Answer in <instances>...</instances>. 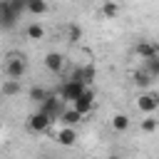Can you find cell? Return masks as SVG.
I'll return each instance as SVG.
<instances>
[{
  "mask_svg": "<svg viewBox=\"0 0 159 159\" xmlns=\"http://www.w3.org/2000/svg\"><path fill=\"white\" fill-rule=\"evenodd\" d=\"M129 124H132V119H129L124 112H117V114L112 117V129H114V132H127Z\"/></svg>",
  "mask_w": 159,
  "mask_h": 159,
  "instance_id": "8fae6325",
  "label": "cell"
},
{
  "mask_svg": "<svg viewBox=\"0 0 159 159\" xmlns=\"http://www.w3.org/2000/svg\"><path fill=\"white\" fill-rule=\"evenodd\" d=\"M52 122H55V119H52V117H50L47 112L37 109V112H32V114H30V119H27V129H30V132H37V134H40V132H47Z\"/></svg>",
  "mask_w": 159,
  "mask_h": 159,
  "instance_id": "7a4b0ae2",
  "label": "cell"
},
{
  "mask_svg": "<svg viewBox=\"0 0 159 159\" xmlns=\"http://www.w3.org/2000/svg\"><path fill=\"white\" fill-rule=\"evenodd\" d=\"M27 72V57L20 52H12V55H7V60H5V75H7V80H22V75Z\"/></svg>",
  "mask_w": 159,
  "mask_h": 159,
  "instance_id": "6da1fadb",
  "label": "cell"
},
{
  "mask_svg": "<svg viewBox=\"0 0 159 159\" xmlns=\"http://www.w3.org/2000/svg\"><path fill=\"white\" fill-rule=\"evenodd\" d=\"M119 12H122V7H119L117 2H102V5H99V15H102V17H117Z\"/></svg>",
  "mask_w": 159,
  "mask_h": 159,
  "instance_id": "5bb4252c",
  "label": "cell"
},
{
  "mask_svg": "<svg viewBox=\"0 0 159 159\" xmlns=\"http://www.w3.org/2000/svg\"><path fill=\"white\" fill-rule=\"evenodd\" d=\"M144 70L154 77V80H159V57H154V60H147L144 62Z\"/></svg>",
  "mask_w": 159,
  "mask_h": 159,
  "instance_id": "ac0fdd59",
  "label": "cell"
},
{
  "mask_svg": "<svg viewBox=\"0 0 159 159\" xmlns=\"http://www.w3.org/2000/svg\"><path fill=\"white\" fill-rule=\"evenodd\" d=\"M137 107H139V112H144V114L157 112V109H159V94H157V92H144V94H139V97H137Z\"/></svg>",
  "mask_w": 159,
  "mask_h": 159,
  "instance_id": "5b68a950",
  "label": "cell"
},
{
  "mask_svg": "<svg viewBox=\"0 0 159 159\" xmlns=\"http://www.w3.org/2000/svg\"><path fill=\"white\" fill-rule=\"evenodd\" d=\"M132 80H134V84H137V87H142V89H147V87L154 82V77H152L144 67H142V70H134V72H132Z\"/></svg>",
  "mask_w": 159,
  "mask_h": 159,
  "instance_id": "30bf717a",
  "label": "cell"
},
{
  "mask_svg": "<svg viewBox=\"0 0 159 159\" xmlns=\"http://www.w3.org/2000/svg\"><path fill=\"white\" fill-rule=\"evenodd\" d=\"M157 127H159V119H154V117H147V119H142V124H139V129H142L144 134L157 132Z\"/></svg>",
  "mask_w": 159,
  "mask_h": 159,
  "instance_id": "e0dca14e",
  "label": "cell"
},
{
  "mask_svg": "<svg viewBox=\"0 0 159 159\" xmlns=\"http://www.w3.org/2000/svg\"><path fill=\"white\" fill-rule=\"evenodd\" d=\"M87 87L80 82V80H67L65 84H62V89H60V99H70L72 104H75V99H80V94L84 92Z\"/></svg>",
  "mask_w": 159,
  "mask_h": 159,
  "instance_id": "3957f363",
  "label": "cell"
},
{
  "mask_svg": "<svg viewBox=\"0 0 159 159\" xmlns=\"http://www.w3.org/2000/svg\"><path fill=\"white\" fill-rule=\"evenodd\" d=\"M67 32H70V42H77V40L82 37V27H80V25H70Z\"/></svg>",
  "mask_w": 159,
  "mask_h": 159,
  "instance_id": "d6986e66",
  "label": "cell"
},
{
  "mask_svg": "<svg viewBox=\"0 0 159 159\" xmlns=\"http://www.w3.org/2000/svg\"><path fill=\"white\" fill-rule=\"evenodd\" d=\"M82 119H84V117H82V114L75 109V107H70V109H65V112L60 114V122H62V127H72V129H75V127H77Z\"/></svg>",
  "mask_w": 159,
  "mask_h": 159,
  "instance_id": "9c48e42d",
  "label": "cell"
},
{
  "mask_svg": "<svg viewBox=\"0 0 159 159\" xmlns=\"http://www.w3.org/2000/svg\"><path fill=\"white\" fill-rule=\"evenodd\" d=\"M107 159H122V157H119V154H109Z\"/></svg>",
  "mask_w": 159,
  "mask_h": 159,
  "instance_id": "ffe728a7",
  "label": "cell"
},
{
  "mask_svg": "<svg viewBox=\"0 0 159 159\" xmlns=\"http://www.w3.org/2000/svg\"><path fill=\"white\" fill-rule=\"evenodd\" d=\"M25 35H27L30 40H42V37H45V27H42L40 22H30V25L25 27Z\"/></svg>",
  "mask_w": 159,
  "mask_h": 159,
  "instance_id": "9a60e30c",
  "label": "cell"
},
{
  "mask_svg": "<svg viewBox=\"0 0 159 159\" xmlns=\"http://www.w3.org/2000/svg\"><path fill=\"white\" fill-rule=\"evenodd\" d=\"M20 89H22L20 80H5L2 82V94L5 97H15V94H20Z\"/></svg>",
  "mask_w": 159,
  "mask_h": 159,
  "instance_id": "4fadbf2b",
  "label": "cell"
},
{
  "mask_svg": "<svg viewBox=\"0 0 159 159\" xmlns=\"http://www.w3.org/2000/svg\"><path fill=\"white\" fill-rule=\"evenodd\" d=\"M55 139H57L62 147H75V144H77V132H75L72 127H60L57 134H55Z\"/></svg>",
  "mask_w": 159,
  "mask_h": 159,
  "instance_id": "ba28073f",
  "label": "cell"
},
{
  "mask_svg": "<svg viewBox=\"0 0 159 159\" xmlns=\"http://www.w3.org/2000/svg\"><path fill=\"white\" fill-rule=\"evenodd\" d=\"M27 94H30V99H32V102H37V104H42V102L50 97V92H47L45 87H40V84L30 87V92H27Z\"/></svg>",
  "mask_w": 159,
  "mask_h": 159,
  "instance_id": "2e32d148",
  "label": "cell"
},
{
  "mask_svg": "<svg viewBox=\"0 0 159 159\" xmlns=\"http://www.w3.org/2000/svg\"><path fill=\"white\" fill-rule=\"evenodd\" d=\"M50 10V5L45 0H27V12L30 15H45Z\"/></svg>",
  "mask_w": 159,
  "mask_h": 159,
  "instance_id": "7c38bea8",
  "label": "cell"
},
{
  "mask_svg": "<svg viewBox=\"0 0 159 159\" xmlns=\"http://www.w3.org/2000/svg\"><path fill=\"white\" fill-rule=\"evenodd\" d=\"M72 107H75L82 117H87V114L92 112V107H94V92L87 87V89L80 94V99H75V104H72Z\"/></svg>",
  "mask_w": 159,
  "mask_h": 159,
  "instance_id": "8992f818",
  "label": "cell"
},
{
  "mask_svg": "<svg viewBox=\"0 0 159 159\" xmlns=\"http://www.w3.org/2000/svg\"><path fill=\"white\" fill-rule=\"evenodd\" d=\"M134 52L147 62V60H154V57H159V42H154V40H139L137 45H134Z\"/></svg>",
  "mask_w": 159,
  "mask_h": 159,
  "instance_id": "277c9868",
  "label": "cell"
},
{
  "mask_svg": "<svg viewBox=\"0 0 159 159\" xmlns=\"http://www.w3.org/2000/svg\"><path fill=\"white\" fill-rule=\"evenodd\" d=\"M45 67L52 72V75H60L65 70V55L62 52H47L45 55Z\"/></svg>",
  "mask_w": 159,
  "mask_h": 159,
  "instance_id": "52a82bcc",
  "label": "cell"
}]
</instances>
